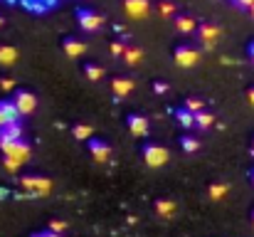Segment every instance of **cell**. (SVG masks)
I'll return each mask as SVG.
<instances>
[{"label": "cell", "mask_w": 254, "mask_h": 237, "mask_svg": "<svg viewBox=\"0 0 254 237\" xmlns=\"http://www.w3.org/2000/svg\"><path fill=\"white\" fill-rule=\"evenodd\" d=\"M126 124H128V131H131L133 136H148V119H146V116L131 114V116L126 119Z\"/></svg>", "instance_id": "cell-11"}, {"label": "cell", "mask_w": 254, "mask_h": 237, "mask_svg": "<svg viewBox=\"0 0 254 237\" xmlns=\"http://www.w3.org/2000/svg\"><path fill=\"white\" fill-rule=\"evenodd\" d=\"M247 99H250V104H252V106H254V86H252V89H250V91H247Z\"/></svg>", "instance_id": "cell-35"}, {"label": "cell", "mask_w": 254, "mask_h": 237, "mask_svg": "<svg viewBox=\"0 0 254 237\" xmlns=\"http://www.w3.org/2000/svg\"><path fill=\"white\" fill-rule=\"evenodd\" d=\"M22 134H25L22 121H12L0 129V141H15V139H22Z\"/></svg>", "instance_id": "cell-13"}, {"label": "cell", "mask_w": 254, "mask_h": 237, "mask_svg": "<svg viewBox=\"0 0 254 237\" xmlns=\"http://www.w3.org/2000/svg\"><path fill=\"white\" fill-rule=\"evenodd\" d=\"M158 12H161V17H175V5L170 0H161Z\"/></svg>", "instance_id": "cell-25"}, {"label": "cell", "mask_w": 254, "mask_h": 237, "mask_svg": "<svg viewBox=\"0 0 254 237\" xmlns=\"http://www.w3.org/2000/svg\"><path fill=\"white\" fill-rule=\"evenodd\" d=\"M2 165H5V170H10V173H15V170H17V168H20L22 163H20L17 158H12V156H5V158H2Z\"/></svg>", "instance_id": "cell-27"}, {"label": "cell", "mask_w": 254, "mask_h": 237, "mask_svg": "<svg viewBox=\"0 0 254 237\" xmlns=\"http://www.w3.org/2000/svg\"><path fill=\"white\" fill-rule=\"evenodd\" d=\"M141 156H143V163L148 165V168H161V165H166L168 163V149H163V146H158V144H146L143 146V151H141Z\"/></svg>", "instance_id": "cell-2"}, {"label": "cell", "mask_w": 254, "mask_h": 237, "mask_svg": "<svg viewBox=\"0 0 254 237\" xmlns=\"http://www.w3.org/2000/svg\"><path fill=\"white\" fill-rule=\"evenodd\" d=\"M175 119H178V124H180L183 129H192V126H197V119H195V111H190L188 106H183V109H178V111H175Z\"/></svg>", "instance_id": "cell-16"}, {"label": "cell", "mask_w": 254, "mask_h": 237, "mask_svg": "<svg viewBox=\"0 0 254 237\" xmlns=\"http://www.w3.org/2000/svg\"><path fill=\"white\" fill-rule=\"evenodd\" d=\"M230 2H232L235 7H240V10H250L254 5V0H230Z\"/></svg>", "instance_id": "cell-30"}, {"label": "cell", "mask_w": 254, "mask_h": 237, "mask_svg": "<svg viewBox=\"0 0 254 237\" xmlns=\"http://www.w3.org/2000/svg\"><path fill=\"white\" fill-rule=\"evenodd\" d=\"M227 190H230V188H227L225 183H212L207 193H210V198H212V200H222V198L227 195Z\"/></svg>", "instance_id": "cell-24"}, {"label": "cell", "mask_w": 254, "mask_h": 237, "mask_svg": "<svg viewBox=\"0 0 254 237\" xmlns=\"http://www.w3.org/2000/svg\"><path fill=\"white\" fill-rule=\"evenodd\" d=\"M86 144H89V154H91V158H94L96 163H106V160L111 158L109 144H104L101 139H89Z\"/></svg>", "instance_id": "cell-10"}, {"label": "cell", "mask_w": 254, "mask_h": 237, "mask_svg": "<svg viewBox=\"0 0 254 237\" xmlns=\"http://www.w3.org/2000/svg\"><path fill=\"white\" fill-rule=\"evenodd\" d=\"M111 91L116 94V96H128L131 91H133V79L128 77H114L111 79Z\"/></svg>", "instance_id": "cell-14"}, {"label": "cell", "mask_w": 254, "mask_h": 237, "mask_svg": "<svg viewBox=\"0 0 254 237\" xmlns=\"http://www.w3.org/2000/svg\"><path fill=\"white\" fill-rule=\"evenodd\" d=\"M156 213H158L161 218H173V215H175V203L168 200V198L156 200Z\"/></svg>", "instance_id": "cell-19"}, {"label": "cell", "mask_w": 254, "mask_h": 237, "mask_svg": "<svg viewBox=\"0 0 254 237\" xmlns=\"http://www.w3.org/2000/svg\"><path fill=\"white\" fill-rule=\"evenodd\" d=\"M0 151L2 156L17 158L20 163H25L30 158V144L25 139H15V141H0Z\"/></svg>", "instance_id": "cell-5"}, {"label": "cell", "mask_w": 254, "mask_h": 237, "mask_svg": "<svg viewBox=\"0 0 254 237\" xmlns=\"http://www.w3.org/2000/svg\"><path fill=\"white\" fill-rule=\"evenodd\" d=\"M50 230H52V233H60V235H64V230H67V223H64V220H50Z\"/></svg>", "instance_id": "cell-28"}, {"label": "cell", "mask_w": 254, "mask_h": 237, "mask_svg": "<svg viewBox=\"0 0 254 237\" xmlns=\"http://www.w3.org/2000/svg\"><path fill=\"white\" fill-rule=\"evenodd\" d=\"M15 86V81L12 79H0V89H5V91H10Z\"/></svg>", "instance_id": "cell-32"}, {"label": "cell", "mask_w": 254, "mask_h": 237, "mask_svg": "<svg viewBox=\"0 0 254 237\" xmlns=\"http://www.w3.org/2000/svg\"><path fill=\"white\" fill-rule=\"evenodd\" d=\"M2 25H5V20H2V17H0V27H2Z\"/></svg>", "instance_id": "cell-37"}, {"label": "cell", "mask_w": 254, "mask_h": 237, "mask_svg": "<svg viewBox=\"0 0 254 237\" xmlns=\"http://www.w3.org/2000/svg\"><path fill=\"white\" fill-rule=\"evenodd\" d=\"M17 60V50L12 45H0V65L2 67H12Z\"/></svg>", "instance_id": "cell-18"}, {"label": "cell", "mask_w": 254, "mask_h": 237, "mask_svg": "<svg viewBox=\"0 0 254 237\" xmlns=\"http://www.w3.org/2000/svg\"><path fill=\"white\" fill-rule=\"evenodd\" d=\"M222 37V30H220V25H215V22H210V20H205L202 25H197V40L202 42V47L205 50H212L215 45H217V40Z\"/></svg>", "instance_id": "cell-4"}, {"label": "cell", "mask_w": 254, "mask_h": 237, "mask_svg": "<svg viewBox=\"0 0 254 237\" xmlns=\"http://www.w3.org/2000/svg\"><path fill=\"white\" fill-rule=\"evenodd\" d=\"M153 91H156V94H166V91H168V84H166V81H156V84H153Z\"/></svg>", "instance_id": "cell-31"}, {"label": "cell", "mask_w": 254, "mask_h": 237, "mask_svg": "<svg viewBox=\"0 0 254 237\" xmlns=\"http://www.w3.org/2000/svg\"><path fill=\"white\" fill-rule=\"evenodd\" d=\"M252 185H254V170H252Z\"/></svg>", "instance_id": "cell-39"}, {"label": "cell", "mask_w": 254, "mask_h": 237, "mask_svg": "<svg viewBox=\"0 0 254 237\" xmlns=\"http://www.w3.org/2000/svg\"><path fill=\"white\" fill-rule=\"evenodd\" d=\"M195 119H197V126L200 129H210V126H215V114H210V111H197L195 114Z\"/></svg>", "instance_id": "cell-22"}, {"label": "cell", "mask_w": 254, "mask_h": 237, "mask_svg": "<svg viewBox=\"0 0 254 237\" xmlns=\"http://www.w3.org/2000/svg\"><path fill=\"white\" fill-rule=\"evenodd\" d=\"M15 104H17L20 114H22V116H27V114H32V111H35V106H37V96H35L32 91L20 89V91H15Z\"/></svg>", "instance_id": "cell-9"}, {"label": "cell", "mask_w": 254, "mask_h": 237, "mask_svg": "<svg viewBox=\"0 0 254 237\" xmlns=\"http://www.w3.org/2000/svg\"><path fill=\"white\" fill-rule=\"evenodd\" d=\"M32 237H64V235H60V233H52V230H45V233H35Z\"/></svg>", "instance_id": "cell-33"}, {"label": "cell", "mask_w": 254, "mask_h": 237, "mask_svg": "<svg viewBox=\"0 0 254 237\" xmlns=\"http://www.w3.org/2000/svg\"><path fill=\"white\" fill-rule=\"evenodd\" d=\"M180 149H183L185 154H195V151H200V141L192 139V136H183V139H180Z\"/></svg>", "instance_id": "cell-23"}, {"label": "cell", "mask_w": 254, "mask_h": 237, "mask_svg": "<svg viewBox=\"0 0 254 237\" xmlns=\"http://www.w3.org/2000/svg\"><path fill=\"white\" fill-rule=\"evenodd\" d=\"M252 154H254V139H252Z\"/></svg>", "instance_id": "cell-38"}, {"label": "cell", "mask_w": 254, "mask_h": 237, "mask_svg": "<svg viewBox=\"0 0 254 237\" xmlns=\"http://www.w3.org/2000/svg\"><path fill=\"white\" fill-rule=\"evenodd\" d=\"M175 30L183 35H190V32H197V22L190 15H175Z\"/></svg>", "instance_id": "cell-15"}, {"label": "cell", "mask_w": 254, "mask_h": 237, "mask_svg": "<svg viewBox=\"0 0 254 237\" xmlns=\"http://www.w3.org/2000/svg\"><path fill=\"white\" fill-rule=\"evenodd\" d=\"M185 106H188L190 111H195V114H197V111H202V109H205V99H197V96H190V99L185 101Z\"/></svg>", "instance_id": "cell-26"}, {"label": "cell", "mask_w": 254, "mask_h": 237, "mask_svg": "<svg viewBox=\"0 0 254 237\" xmlns=\"http://www.w3.org/2000/svg\"><path fill=\"white\" fill-rule=\"evenodd\" d=\"M20 119H22V114H20L15 99H5V101H0V129L7 126V124H12V121H20Z\"/></svg>", "instance_id": "cell-8"}, {"label": "cell", "mask_w": 254, "mask_h": 237, "mask_svg": "<svg viewBox=\"0 0 254 237\" xmlns=\"http://www.w3.org/2000/svg\"><path fill=\"white\" fill-rule=\"evenodd\" d=\"M124 10L133 20H146L151 15V0H124Z\"/></svg>", "instance_id": "cell-7"}, {"label": "cell", "mask_w": 254, "mask_h": 237, "mask_svg": "<svg viewBox=\"0 0 254 237\" xmlns=\"http://www.w3.org/2000/svg\"><path fill=\"white\" fill-rule=\"evenodd\" d=\"M141 60H143V50L136 47V45H126V50H124V62H126L128 67H136Z\"/></svg>", "instance_id": "cell-17"}, {"label": "cell", "mask_w": 254, "mask_h": 237, "mask_svg": "<svg viewBox=\"0 0 254 237\" xmlns=\"http://www.w3.org/2000/svg\"><path fill=\"white\" fill-rule=\"evenodd\" d=\"M77 22H79V27L84 32H99L104 27V17L96 10H91V7H79L77 10Z\"/></svg>", "instance_id": "cell-3"}, {"label": "cell", "mask_w": 254, "mask_h": 237, "mask_svg": "<svg viewBox=\"0 0 254 237\" xmlns=\"http://www.w3.org/2000/svg\"><path fill=\"white\" fill-rule=\"evenodd\" d=\"M20 185L35 195H47L52 190V180L50 178H42V175H25L20 178Z\"/></svg>", "instance_id": "cell-6"}, {"label": "cell", "mask_w": 254, "mask_h": 237, "mask_svg": "<svg viewBox=\"0 0 254 237\" xmlns=\"http://www.w3.org/2000/svg\"><path fill=\"white\" fill-rule=\"evenodd\" d=\"M84 75L89 81H99V79H104V67H99V65H94V62H86Z\"/></svg>", "instance_id": "cell-21"}, {"label": "cell", "mask_w": 254, "mask_h": 237, "mask_svg": "<svg viewBox=\"0 0 254 237\" xmlns=\"http://www.w3.org/2000/svg\"><path fill=\"white\" fill-rule=\"evenodd\" d=\"M7 2H15V0H7Z\"/></svg>", "instance_id": "cell-40"}, {"label": "cell", "mask_w": 254, "mask_h": 237, "mask_svg": "<svg viewBox=\"0 0 254 237\" xmlns=\"http://www.w3.org/2000/svg\"><path fill=\"white\" fill-rule=\"evenodd\" d=\"M124 50H126V45H124L121 40L111 42V55H114V57H124Z\"/></svg>", "instance_id": "cell-29"}, {"label": "cell", "mask_w": 254, "mask_h": 237, "mask_svg": "<svg viewBox=\"0 0 254 237\" xmlns=\"http://www.w3.org/2000/svg\"><path fill=\"white\" fill-rule=\"evenodd\" d=\"M173 57H175V65H178V67L190 70V67H195V65L200 62V50H197L195 45L183 42V45H178V47H175Z\"/></svg>", "instance_id": "cell-1"}, {"label": "cell", "mask_w": 254, "mask_h": 237, "mask_svg": "<svg viewBox=\"0 0 254 237\" xmlns=\"http://www.w3.org/2000/svg\"><path fill=\"white\" fill-rule=\"evenodd\" d=\"M250 15H252V20H254V5H252V7H250Z\"/></svg>", "instance_id": "cell-36"}, {"label": "cell", "mask_w": 254, "mask_h": 237, "mask_svg": "<svg viewBox=\"0 0 254 237\" xmlns=\"http://www.w3.org/2000/svg\"><path fill=\"white\" fill-rule=\"evenodd\" d=\"M252 218H254V215H252Z\"/></svg>", "instance_id": "cell-41"}, {"label": "cell", "mask_w": 254, "mask_h": 237, "mask_svg": "<svg viewBox=\"0 0 254 237\" xmlns=\"http://www.w3.org/2000/svg\"><path fill=\"white\" fill-rule=\"evenodd\" d=\"M247 52H250V60H252V65H254V42H250V47H247Z\"/></svg>", "instance_id": "cell-34"}, {"label": "cell", "mask_w": 254, "mask_h": 237, "mask_svg": "<svg viewBox=\"0 0 254 237\" xmlns=\"http://www.w3.org/2000/svg\"><path fill=\"white\" fill-rule=\"evenodd\" d=\"M91 134H94V131H91L89 124H74V126H72V136H74L77 141H89Z\"/></svg>", "instance_id": "cell-20"}, {"label": "cell", "mask_w": 254, "mask_h": 237, "mask_svg": "<svg viewBox=\"0 0 254 237\" xmlns=\"http://www.w3.org/2000/svg\"><path fill=\"white\" fill-rule=\"evenodd\" d=\"M62 50H64V55H69V57H82L86 52V45L82 40H77V37H64V40H62Z\"/></svg>", "instance_id": "cell-12"}]
</instances>
